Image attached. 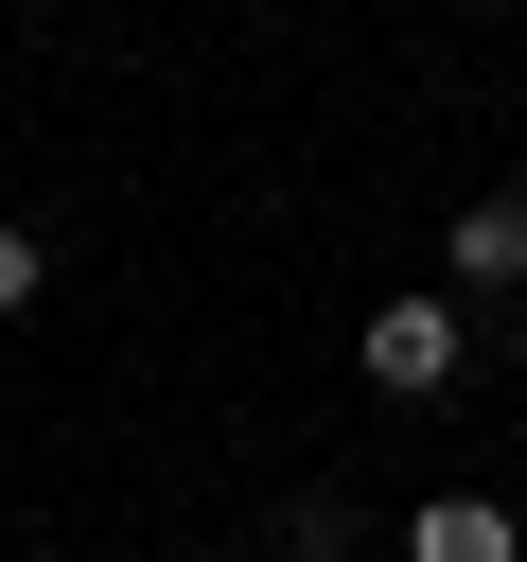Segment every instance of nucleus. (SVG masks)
Listing matches in <instances>:
<instances>
[{"mask_svg":"<svg viewBox=\"0 0 527 562\" xmlns=\"http://www.w3.org/2000/svg\"><path fill=\"white\" fill-rule=\"evenodd\" d=\"M457 351H474V316H457V299H369V316H351V369H369L386 404H439V386H457Z\"/></svg>","mask_w":527,"mask_h":562,"instance_id":"f257e3e1","label":"nucleus"},{"mask_svg":"<svg viewBox=\"0 0 527 562\" xmlns=\"http://www.w3.org/2000/svg\"><path fill=\"white\" fill-rule=\"evenodd\" d=\"M439 281H457V299H527V176L457 193V228H439Z\"/></svg>","mask_w":527,"mask_h":562,"instance_id":"f03ea898","label":"nucleus"},{"mask_svg":"<svg viewBox=\"0 0 527 562\" xmlns=\"http://www.w3.org/2000/svg\"><path fill=\"white\" fill-rule=\"evenodd\" d=\"M404 562H527V527H509L492 492H422V509H404Z\"/></svg>","mask_w":527,"mask_h":562,"instance_id":"7ed1b4c3","label":"nucleus"},{"mask_svg":"<svg viewBox=\"0 0 527 562\" xmlns=\"http://www.w3.org/2000/svg\"><path fill=\"white\" fill-rule=\"evenodd\" d=\"M35 299H53V246H35L18 211H0V316H35Z\"/></svg>","mask_w":527,"mask_h":562,"instance_id":"20e7f679","label":"nucleus"},{"mask_svg":"<svg viewBox=\"0 0 527 562\" xmlns=\"http://www.w3.org/2000/svg\"><path fill=\"white\" fill-rule=\"evenodd\" d=\"M193 562H246V544H193Z\"/></svg>","mask_w":527,"mask_h":562,"instance_id":"39448f33","label":"nucleus"},{"mask_svg":"<svg viewBox=\"0 0 527 562\" xmlns=\"http://www.w3.org/2000/svg\"><path fill=\"white\" fill-rule=\"evenodd\" d=\"M509 351H527V299H509Z\"/></svg>","mask_w":527,"mask_h":562,"instance_id":"423d86ee","label":"nucleus"}]
</instances>
